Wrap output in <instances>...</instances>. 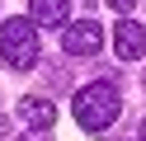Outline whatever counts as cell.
Here are the masks:
<instances>
[{"label": "cell", "mask_w": 146, "mask_h": 141, "mask_svg": "<svg viewBox=\"0 0 146 141\" xmlns=\"http://www.w3.org/2000/svg\"><path fill=\"white\" fill-rule=\"evenodd\" d=\"M19 118L29 122V127H42V132H47L52 122H57V108H52L47 99H38V94H29V99H19Z\"/></svg>", "instance_id": "5b68a950"}, {"label": "cell", "mask_w": 146, "mask_h": 141, "mask_svg": "<svg viewBox=\"0 0 146 141\" xmlns=\"http://www.w3.org/2000/svg\"><path fill=\"white\" fill-rule=\"evenodd\" d=\"M141 141H146V118H141Z\"/></svg>", "instance_id": "30bf717a"}, {"label": "cell", "mask_w": 146, "mask_h": 141, "mask_svg": "<svg viewBox=\"0 0 146 141\" xmlns=\"http://www.w3.org/2000/svg\"><path fill=\"white\" fill-rule=\"evenodd\" d=\"M71 113H76V122L85 132H108L118 122V113H123V99H118V89L108 80H94V85H85V89H76Z\"/></svg>", "instance_id": "6da1fadb"}, {"label": "cell", "mask_w": 146, "mask_h": 141, "mask_svg": "<svg viewBox=\"0 0 146 141\" xmlns=\"http://www.w3.org/2000/svg\"><path fill=\"white\" fill-rule=\"evenodd\" d=\"M24 141H42V136H38V132H33V136H24Z\"/></svg>", "instance_id": "9c48e42d"}, {"label": "cell", "mask_w": 146, "mask_h": 141, "mask_svg": "<svg viewBox=\"0 0 146 141\" xmlns=\"http://www.w3.org/2000/svg\"><path fill=\"white\" fill-rule=\"evenodd\" d=\"M113 52L123 56V61H141V56H146V28L137 24V19H123V24H118Z\"/></svg>", "instance_id": "277c9868"}, {"label": "cell", "mask_w": 146, "mask_h": 141, "mask_svg": "<svg viewBox=\"0 0 146 141\" xmlns=\"http://www.w3.org/2000/svg\"><path fill=\"white\" fill-rule=\"evenodd\" d=\"M66 14H71V0H29V19L33 24H66Z\"/></svg>", "instance_id": "8992f818"}, {"label": "cell", "mask_w": 146, "mask_h": 141, "mask_svg": "<svg viewBox=\"0 0 146 141\" xmlns=\"http://www.w3.org/2000/svg\"><path fill=\"white\" fill-rule=\"evenodd\" d=\"M61 42H66L71 56H94L99 47H104V28H99L94 19H80V24L66 28V38H61Z\"/></svg>", "instance_id": "3957f363"}, {"label": "cell", "mask_w": 146, "mask_h": 141, "mask_svg": "<svg viewBox=\"0 0 146 141\" xmlns=\"http://www.w3.org/2000/svg\"><path fill=\"white\" fill-rule=\"evenodd\" d=\"M0 136H10V118H0Z\"/></svg>", "instance_id": "ba28073f"}, {"label": "cell", "mask_w": 146, "mask_h": 141, "mask_svg": "<svg viewBox=\"0 0 146 141\" xmlns=\"http://www.w3.org/2000/svg\"><path fill=\"white\" fill-rule=\"evenodd\" d=\"M108 5H113V14H132V5H137V0H108Z\"/></svg>", "instance_id": "52a82bcc"}, {"label": "cell", "mask_w": 146, "mask_h": 141, "mask_svg": "<svg viewBox=\"0 0 146 141\" xmlns=\"http://www.w3.org/2000/svg\"><path fill=\"white\" fill-rule=\"evenodd\" d=\"M0 56L10 71H33L38 66V24L33 19H5L0 24Z\"/></svg>", "instance_id": "7a4b0ae2"}]
</instances>
